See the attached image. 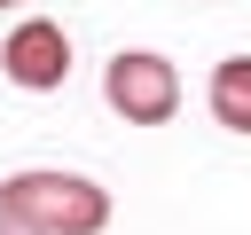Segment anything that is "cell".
<instances>
[{
  "instance_id": "obj_2",
  "label": "cell",
  "mask_w": 251,
  "mask_h": 235,
  "mask_svg": "<svg viewBox=\"0 0 251 235\" xmlns=\"http://www.w3.org/2000/svg\"><path fill=\"white\" fill-rule=\"evenodd\" d=\"M102 102L126 118V125H165L180 110V70L157 55V47H118L102 63Z\"/></svg>"
},
{
  "instance_id": "obj_3",
  "label": "cell",
  "mask_w": 251,
  "mask_h": 235,
  "mask_svg": "<svg viewBox=\"0 0 251 235\" xmlns=\"http://www.w3.org/2000/svg\"><path fill=\"white\" fill-rule=\"evenodd\" d=\"M0 78L24 86V94H55L71 78V31L55 16H24L8 39H0Z\"/></svg>"
},
{
  "instance_id": "obj_1",
  "label": "cell",
  "mask_w": 251,
  "mask_h": 235,
  "mask_svg": "<svg viewBox=\"0 0 251 235\" xmlns=\"http://www.w3.org/2000/svg\"><path fill=\"white\" fill-rule=\"evenodd\" d=\"M0 196L31 235H102L110 227V188L86 172H63V164H24L0 180Z\"/></svg>"
},
{
  "instance_id": "obj_5",
  "label": "cell",
  "mask_w": 251,
  "mask_h": 235,
  "mask_svg": "<svg viewBox=\"0 0 251 235\" xmlns=\"http://www.w3.org/2000/svg\"><path fill=\"white\" fill-rule=\"evenodd\" d=\"M0 235H31V227H24L16 212H8V196H0Z\"/></svg>"
},
{
  "instance_id": "obj_4",
  "label": "cell",
  "mask_w": 251,
  "mask_h": 235,
  "mask_svg": "<svg viewBox=\"0 0 251 235\" xmlns=\"http://www.w3.org/2000/svg\"><path fill=\"white\" fill-rule=\"evenodd\" d=\"M204 110H212V125L251 133V55H220V63H212V78H204Z\"/></svg>"
},
{
  "instance_id": "obj_6",
  "label": "cell",
  "mask_w": 251,
  "mask_h": 235,
  "mask_svg": "<svg viewBox=\"0 0 251 235\" xmlns=\"http://www.w3.org/2000/svg\"><path fill=\"white\" fill-rule=\"evenodd\" d=\"M0 8H24V0H0Z\"/></svg>"
}]
</instances>
